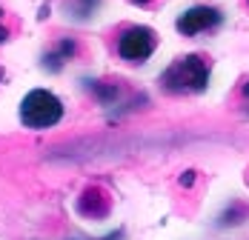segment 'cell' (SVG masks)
Instances as JSON below:
<instances>
[{"mask_svg": "<svg viewBox=\"0 0 249 240\" xmlns=\"http://www.w3.org/2000/svg\"><path fill=\"white\" fill-rule=\"evenodd\" d=\"M95 3H98V0H80V6H83V15H89V12L95 9Z\"/></svg>", "mask_w": 249, "mask_h": 240, "instance_id": "obj_10", "label": "cell"}, {"mask_svg": "<svg viewBox=\"0 0 249 240\" xmlns=\"http://www.w3.org/2000/svg\"><path fill=\"white\" fill-rule=\"evenodd\" d=\"M132 3H141V6H143V3H149V0H132Z\"/></svg>", "mask_w": 249, "mask_h": 240, "instance_id": "obj_13", "label": "cell"}, {"mask_svg": "<svg viewBox=\"0 0 249 240\" xmlns=\"http://www.w3.org/2000/svg\"><path fill=\"white\" fill-rule=\"evenodd\" d=\"M92 92L103 100V103H112L118 97V86L115 83H92Z\"/></svg>", "mask_w": 249, "mask_h": 240, "instance_id": "obj_7", "label": "cell"}, {"mask_svg": "<svg viewBox=\"0 0 249 240\" xmlns=\"http://www.w3.org/2000/svg\"><path fill=\"white\" fill-rule=\"evenodd\" d=\"M75 51H77V43L72 37H63L60 43H54V46L43 54V66H46L49 72H57V69H63V66L75 57Z\"/></svg>", "mask_w": 249, "mask_h": 240, "instance_id": "obj_5", "label": "cell"}, {"mask_svg": "<svg viewBox=\"0 0 249 240\" xmlns=\"http://www.w3.org/2000/svg\"><path fill=\"white\" fill-rule=\"evenodd\" d=\"M63 118V103L46 89H32L20 103V120L29 129H49Z\"/></svg>", "mask_w": 249, "mask_h": 240, "instance_id": "obj_2", "label": "cell"}, {"mask_svg": "<svg viewBox=\"0 0 249 240\" xmlns=\"http://www.w3.org/2000/svg\"><path fill=\"white\" fill-rule=\"evenodd\" d=\"M244 97L249 100V83H244Z\"/></svg>", "mask_w": 249, "mask_h": 240, "instance_id": "obj_12", "label": "cell"}, {"mask_svg": "<svg viewBox=\"0 0 249 240\" xmlns=\"http://www.w3.org/2000/svg\"><path fill=\"white\" fill-rule=\"evenodd\" d=\"M180 183H183V186H192V183H195V171H183Z\"/></svg>", "mask_w": 249, "mask_h": 240, "instance_id": "obj_9", "label": "cell"}, {"mask_svg": "<svg viewBox=\"0 0 249 240\" xmlns=\"http://www.w3.org/2000/svg\"><path fill=\"white\" fill-rule=\"evenodd\" d=\"M247 215V209H244V206H238V203H235V206H232V209H226L224 215H221V223H238V217H244Z\"/></svg>", "mask_w": 249, "mask_h": 240, "instance_id": "obj_8", "label": "cell"}, {"mask_svg": "<svg viewBox=\"0 0 249 240\" xmlns=\"http://www.w3.org/2000/svg\"><path fill=\"white\" fill-rule=\"evenodd\" d=\"M77 212L83 217H103L109 212V197L100 189H86L77 200Z\"/></svg>", "mask_w": 249, "mask_h": 240, "instance_id": "obj_6", "label": "cell"}, {"mask_svg": "<svg viewBox=\"0 0 249 240\" xmlns=\"http://www.w3.org/2000/svg\"><path fill=\"white\" fill-rule=\"evenodd\" d=\"M160 86L169 95H195L209 86V63L198 54H186L175 60L166 72L160 74Z\"/></svg>", "mask_w": 249, "mask_h": 240, "instance_id": "obj_1", "label": "cell"}, {"mask_svg": "<svg viewBox=\"0 0 249 240\" xmlns=\"http://www.w3.org/2000/svg\"><path fill=\"white\" fill-rule=\"evenodd\" d=\"M221 23V12L212 9V6H192L189 12H183L178 17V32L183 34H200V32H209Z\"/></svg>", "mask_w": 249, "mask_h": 240, "instance_id": "obj_4", "label": "cell"}, {"mask_svg": "<svg viewBox=\"0 0 249 240\" xmlns=\"http://www.w3.org/2000/svg\"><path fill=\"white\" fill-rule=\"evenodd\" d=\"M6 37H9V32H6V29H3V26H0V43H3V40H6Z\"/></svg>", "mask_w": 249, "mask_h": 240, "instance_id": "obj_11", "label": "cell"}, {"mask_svg": "<svg viewBox=\"0 0 249 240\" xmlns=\"http://www.w3.org/2000/svg\"><path fill=\"white\" fill-rule=\"evenodd\" d=\"M155 46H158V34L152 29H146V26H132L118 37V54L124 60H132V63L146 60L155 51Z\"/></svg>", "mask_w": 249, "mask_h": 240, "instance_id": "obj_3", "label": "cell"}, {"mask_svg": "<svg viewBox=\"0 0 249 240\" xmlns=\"http://www.w3.org/2000/svg\"><path fill=\"white\" fill-rule=\"evenodd\" d=\"M0 17H3V9H0Z\"/></svg>", "mask_w": 249, "mask_h": 240, "instance_id": "obj_14", "label": "cell"}]
</instances>
